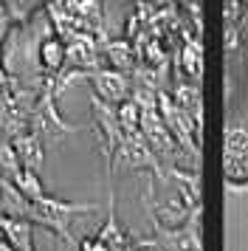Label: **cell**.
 Masks as SVG:
<instances>
[{
	"instance_id": "52a82bcc",
	"label": "cell",
	"mask_w": 248,
	"mask_h": 251,
	"mask_svg": "<svg viewBox=\"0 0 248 251\" xmlns=\"http://www.w3.org/2000/svg\"><path fill=\"white\" fill-rule=\"evenodd\" d=\"M37 3V0H9V9L14 17H25V14L31 12V6Z\"/></svg>"
},
{
	"instance_id": "ba28073f",
	"label": "cell",
	"mask_w": 248,
	"mask_h": 251,
	"mask_svg": "<svg viewBox=\"0 0 248 251\" xmlns=\"http://www.w3.org/2000/svg\"><path fill=\"white\" fill-rule=\"evenodd\" d=\"M110 57L116 59V65H127V62H130V51H127V46H124V43H116V46L110 48Z\"/></svg>"
},
{
	"instance_id": "3957f363",
	"label": "cell",
	"mask_w": 248,
	"mask_h": 251,
	"mask_svg": "<svg viewBox=\"0 0 248 251\" xmlns=\"http://www.w3.org/2000/svg\"><path fill=\"white\" fill-rule=\"evenodd\" d=\"M96 82H99V91L104 93L107 99L124 96V79L119 74H101V76H96Z\"/></svg>"
},
{
	"instance_id": "6da1fadb",
	"label": "cell",
	"mask_w": 248,
	"mask_h": 251,
	"mask_svg": "<svg viewBox=\"0 0 248 251\" xmlns=\"http://www.w3.org/2000/svg\"><path fill=\"white\" fill-rule=\"evenodd\" d=\"M225 175L237 183L248 181V133L231 130L225 144Z\"/></svg>"
},
{
	"instance_id": "5b68a950",
	"label": "cell",
	"mask_w": 248,
	"mask_h": 251,
	"mask_svg": "<svg viewBox=\"0 0 248 251\" xmlns=\"http://www.w3.org/2000/svg\"><path fill=\"white\" fill-rule=\"evenodd\" d=\"M119 119H122L124 127H135L138 125V107H135L133 102L122 104V107H119Z\"/></svg>"
},
{
	"instance_id": "9c48e42d",
	"label": "cell",
	"mask_w": 248,
	"mask_h": 251,
	"mask_svg": "<svg viewBox=\"0 0 248 251\" xmlns=\"http://www.w3.org/2000/svg\"><path fill=\"white\" fill-rule=\"evenodd\" d=\"M186 68H189V74H200V59H195L192 48H186Z\"/></svg>"
},
{
	"instance_id": "7a4b0ae2",
	"label": "cell",
	"mask_w": 248,
	"mask_h": 251,
	"mask_svg": "<svg viewBox=\"0 0 248 251\" xmlns=\"http://www.w3.org/2000/svg\"><path fill=\"white\" fill-rule=\"evenodd\" d=\"M3 234L9 237V243L14 246V251H34L31 246V226L20 223V220H3Z\"/></svg>"
},
{
	"instance_id": "30bf717a",
	"label": "cell",
	"mask_w": 248,
	"mask_h": 251,
	"mask_svg": "<svg viewBox=\"0 0 248 251\" xmlns=\"http://www.w3.org/2000/svg\"><path fill=\"white\" fill-rule=\"evenodd\" d=\"M0 251H11L9 246H6V243H3V240H0Z\"/></svg>"
},
{
	"instance_id": "277c9868",
	"label": "cell",
	"mask_w": 248,
	"mask_h": 251,
	"mask_svg": "<svg viewBox=\"0 0 248 251\" xmlns=\"http://www.w3.org/2000/svg\"><path fill=\"white\" fill-rule=\"evenodd\" d=\"M40 57L48 68H59V62H62V46H59V40H48L43 43V51H40Z\"/></svg>"
},
{
	"instance_id": "8992f818",
	"label": "cell",
	"mask_w": 248,
	"mask_h": 251,
	"mask_svg": "<svg viewBox=\"0 0 248 251\" xmlns=\"http://www.w3.org/2000/svg\"><path fill=\"white\" fill-rule=\"evenodd\" d=\"M20 181H23L20 186L31 195V198H40V181H37V175H34V172H20Z\"/></svg>"
}]
</instances>
